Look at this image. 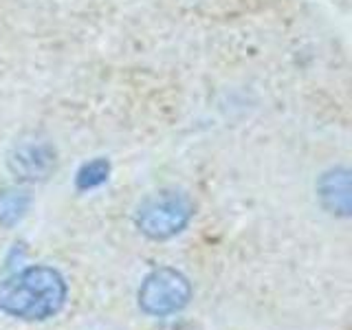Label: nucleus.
Segmentation results:
<instances>
[{
	"label": "nucleus",
	"instance_id": "obj_1",
	"mask_svg": "<svg viewBox=\"0 0 352 330\" xmlns=\"http://www.w3.org/2000/svg\"><path fill=\"white\" fill-rule=\"evenodd\" d=\"M66 282L53 267H27L0 282V311L27 322H44L62 311Z\"/></svg>",
	"mask_w": 352,
	"mask_h": 330
},
{
	"label": "nucleus",
	"instance_id": "obj_2",
	"mask_svg": "<svg viewBox=\"0 0 352 330\" xmlns=\"http://www.w3.org/2000/svg\"><path fill=\"white\" fill-rule=\"evenodd\" d=\"M194 203L185 192L163 190L148 196L137 209L135 223L150 240H170L190 225Z\"/></svg>",
	"mask_w": 352,
	"mask_h": 330
},
{
	"label": "nucleus",
	"instance_id": "obj_3",
	"mask_svg": "<svg viewBox=\"0 0 352 330\" xmlns=\"http://www.w3.org/2000/svg\"><path fill=\"white\" fill-rule=\"evenodd\" d=\"M139 308L152 317H168L183 311L192 300V284L181 271L154 269L139 289Z\"/></svg>",
	"mask_w": 352,
	"mask_h": 330
},
{
	"label": "nucleus",
	"instance_id": "obj_4",
	"mask_svg": "<svg viewBox=\"0 0 352 330\" xmlns=\"http://www.w3.org/2000/svg\"><path fill=\"white\" fill-rule=\"evenodd\" d=\"M55 148L49 141L29 139L20 141L9 152L7 165L11 174L20 181H44L55 170Z\"/></svg>",
	"mask_w": 352,
	"mask_h": 330
},
{
	"label": "nucleus",
	"instance_id": "obj_5",
	"mask_svg": "<svg viewBox=\"0 0 352 330\" xmlns=\"http://www.w3.org/2000/svg\"><path fill=\"white\" fill-rule=\"evenodd\" d=\"M317 196L328 214L348 218L352 209L350 172L346 168H335L322 174V179L317 183Z\"/></svg>",
	"mask_w": 352,
	"mask_h": 330
},
{
	"label": "nucleus",
	"instance_id": "obj_6",
	"mask_svg": "<svg viewBox=\"0 0 352 330\" xmlns=\"http://www.w3.org/2000/svg\"><path fill=\"white\" fill-rule=\"evenodd\" d=\"M31 196L20 187H3L0 190V225L14 227L29 212Z\"/></svg>",
	"mask_w": 352,
	"mask_h": 330
},
{
	"label": "nucleus",
	"instance_id": "obj_7",
	"mask_svg": "<svg viewBox=\"0 0 352 330\" xmlns=\"http://www.w3.org/2000/svg\"><path fill=\"white\" fill-rule=\"evenodd\" d=\"M108 176H110L108 159H93L80 168V172L75 176V185H77V190H82V192L95 190V187L104 185L108 181Z\"/></svg>",
	"mask_w": 352,
	"mask_h": 330
}]
</instances>
